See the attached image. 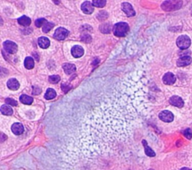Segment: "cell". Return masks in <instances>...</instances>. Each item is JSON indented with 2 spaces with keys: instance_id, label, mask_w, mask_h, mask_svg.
<instances>
[{
  "instance_id": "1",
  "label": "cell",
  "mask_w": 192,
  "mask_h": 170,
  "mask_svg": "<svg viewBox=\"0 0 192 170\" xmlns=\"http://www.w3.org/2000/svg\"><path fill=\"white\" fill-rule=\"evenodd\" d=\"M143 106L141 79L132 76L97 106L83 122L78 145L87 157L109 152L130 136Z\"/></svg>"
},
{
  "instance_id": "2",
  "label": "cell",
  "mask_w": 192,
  "mask_h": 170,
  "mask_svg": "<svg viewBox=\"0 0 192 170\" xmlns=\"http://www.w3.org/2000/svg\"><path fill=\"white\" fill-rule=\"evenodd\" d=\"M129 26L126 23L120 22L116 23L113 27V33L117 37H124L127 35Z\"/></svg>"
},
{
  "instance_id": "3",
  "label": "cell",
  "mask_w": 192,
  "mask_h": 170,
  "mask_svg": "<svg viewBox=\"0 0 192 170\" xmlns=\"http://www.w3.org/2000/svg\"><path fill=\"white\" fill-rule=\"evenodd\" d=\"M182 1H165L161 5V8L163 10L170 11H175L182 7Z\"/></svg>"
},
{
  "instance_id": "4",
  "label": "cell",
  "mask_w": 192,
  "mask_h": 170,
  "mask_svg": "<svg viewBox=\"0 0 192 170\" xmlns=\"http://www.w3.org/2000/svg\"><path fill=\"white\" fill-rule=\"evenodd\" d=\"M178 47L182 49H186L191 45V39L188 35H181L177 40Z\"/></svg>"
},
{
  "instance_id": "5",
  "label": "cell",
  "mask_w": 192,
  "mask_h": 170,
  "mask_svg": "<svg viewBox=\"0 0 192 170\" xmlns=\"http://www.w3.org/2000/svg\"><path fill=\"white\" fill-rule=\"evenodd\" d=\"M68 31L66 29L63 27H59L56 30L54 35H53V37H54V38H56V40H63L66 38V37L68 35Z\"/></svg>"
},
{
  "instance_id": "6",
  "label": "cell",
  "mask_w": 192,
  "mask_h": 170,
  "mask_svg": "<svg viewBox=\"0 0 192 170\" xmlns=\"http://www.w3.org/2000/svg\"><path fill=\"white\" fill-rule=\"evenodd\" d=\"M3 46H4L5 50L8 53H9L14 54L17 51V45L15 42L11 41V40L5 41L4 44H3Z\"/></svg>"
},
{
  "instance_id": "7",
  "label": "cell",
  "mask_w": 192,
  "mask_h": 170,
  "mask_svg": "<svg viewBox=\"0 0 192 170\" xmlns=\"http://www.w3.org/2000/svg\"><path fill=\"white\" fill-rule=\"evenodd\" d=\"M159 118L164 122H171L173 121L174 116L171 112L168 110H164L160 113Z\"/></svg>"
},
{
  "instance_id": "8",
  "label": "cell",
  "mask_w": 192,
  "mask_h": 170,
  "mask_svg": "<svg viewBox=\"0 0 192 170\" xmlns=\"http://www.w3.org/2000/svg\"><path fill=\"white\" fill-rule=\"evenodd\" d=\"M122 9L126 14L128 17H134L135 11L133 8L132 5L129 2H123L122 4Z\"/></svg>"
},
{
  "instance_id": "9",
  "label": "cell",
  "mask_w": 192,
  "mask_h": 170,
  "mask_svg": "<svg viewBox=\"0 0 192 170\" xmlns=\"http://www.w3.org/2000/svg\"><path fill=\"white\" fill-rule=\"evenodd\" d=\"M192 62V58L189 56H181L177 60V65L178 67H185L189 65Z\"/></svg>"
},
{
  "instance_id": "10",
  "label": "cell",
  "mask_w": 192,
  "mask_h": 170,
  "mask_svg": "<svg viewBox=\"0 0 192 170\" xmlns=\"http://www.w3.org/2000/svg\"><path fill=\"white\" fill-rule=\"evenodd\" d=\"M170 104L171 105L174 106V107H177L179 108H182L183 106H184V101L180 97L177 96V95H174V96H172L170 98Z\"/></svg>"
},
{
  "instance_id": "11",
  "label": "cell",
  "mask_w": 192,
  "mask_h": 170,
  "mask_svg": "<svg viewBox=\"0 0 192 170\" xmlns=\"http://www.w3.org/2000/svg\"><path fill=\"white\" fill-rule=\"evenodd\" d=\"M176 79L177 78H176L175 75L170 72L165 74L163 77V82L166 85H173L176 82Z\"/></svg>"
},
{
  "instance_id": "12",
  "label": "cell",
  "mask_w": 192,
  "mask_h": 170,
  "mask_svg": "<svg viewBox=\"0 0 192 170\" xmlns=\"http://www.w3.org/2000/svg\"><path fill=\"white\" fill-rule=\"evenodd\" d=\"M72 54L74 58H80L84 54V49L81 46L75 45L72 47Z\"/></svg>"
},
{
  "instance_id": "13",
  "label": "cell",
  "mask_w": 192,
  "mask_h": 170,
  "mask_svg": "<svg viewBox=\"0 0 192 170\" xmlns=\"http://www.w3.org/2000/svg\"><path fill=\"white\" fill-rule=\"evenodd\" d=\"M81 9L85 14L90 15V14H92L94 11L93 5H92L90 2L86 1V2H84L83 4H82Z\"/></svg>"
},
{
  "instance_id": "14",
  "label": "cell",
  "mask_w": 192,
  "mask_h": 170,
  "mask_svg": "<svg viewBox=\"0 0 192 170\" xmlns=\"http://www.w3.org/2000/svg\"><path fill=\"white\" fill-rule=\"evenodd\" d=\"M11 130L15 135H20L24 131V127L22 124L15 123L11 127Z\"/></svg>"
},
{
  "instance_id": "15",
  "label": "cell",
  "mask_w": 192,
  "mask_h": 170,
  "mask_svg": "<svg viewBox=\"0 0 192 170\" xmlns=\"http://www.w3.org/2000/svg\"><path fill=\"white\" fill-rule=\"evenodd\" d=\"M7 86H8L9 89L13 90V91H16V90L18 89L20 87V83L17 79L12 78V79H8V83H7Z\"/></svg>"
},
{
  "instance_id": "16",
  "label": "cell",
  "mask_w": 192,
  "mask_h": 170,
  "mask_svg": "<svg viewBox=\"0 0 192 170\" xmlns=\"http://www.w3.org/2000/svg\"><path fill=\"white\" fill-rule=\"evenodd\" d=\"M38 45L43 49H47L50 46V40L47 38H46V37H41V38H39L38 40Z\"/></svg>"
},
{
  "instance_id": "17",
  "label": "cell",
  "mask_w": 192,
  "mask_h": 170,
  "mask_svg": "<svg viewBox=\"0 0 192 170\" xmlns=\"http://www.w3.org/2000/svg\"><path fill=\"white\" fill-rule=\"evenodd\" d=\"M63 69H64V70H65V74H72L76 70V67H75V65H73V64L66 63L63 65Z\"/></svg>"
},
{
  "instance_id": "18",
  "label": "cell",
  "mask_w": 192,
  "mask_h": 170,
  "mask_svg": "<svg viewBox=\"0 0 192 170\" xmlns=\"http://www.w3.org/2000/svg\"><path fill=\"white\" fill-rule=\"evenodd\" d=\"M142 143H143V145L144 146V149H145L146 155L147 156H149V157H155V151H153V150H152V148L148 146L147 142L143 139V140L142 141Z\"/></svg>"
},
{
  "instance_id": "19",
  "label": "cell",
  "mask_w": 192,
  "mask_h": 170,
  "mask_svg": "<svg viewBox=\"0 0 192 170\" xmlns=\"http://www.w3.org/2000/svg\"><path fill=\"white\" fill-rule=\"evenodd\" d=\"M20 100L21 103L24 104H27V105H30V104H33V97L28 96V95H23L20 97Z\"/></svg>"
},
{
  "instance_id": "20",
  "label": "cell",
  "mask_w": 192,
  "mask_h": 170,
  "mask_svg": "<svg viewBox=\"0 0 192 170\" xmlns=\"http://www.w3.org/2000/svg\"><path fill=\"white\" fill-rule=\"evenodd\" d=\"M18 23L24 26H28L31 24V19L26 16H23L18 19Z\"/></svg>"
},
{
  "instance_id": "21",
  "label": "cell",
  "mask_w": 192,
  "mask_h": 170,
  "mask_svg": "<svg viewBox=\"0 0 192 170\" xmlns=\"http://www.w3.org/2000/svg\"><path fill=\"white\" fill-rule=\"evenodd\" d=\"M1 112L5 116H11V115L13 114V109L10 106L2 105L1 107Z\"/></svg>"
},
{
  "instance_id": "22",
  "label": "cell",
  "mask_w": 192,
  "mask_h": 170,
  "mask_svg": "<svg viewBox=\"0 0 192 170\" xmlns=\"http://www.w3.org/2000/svg\"><path fill=\"white\" fill-rule=\"evenodd\" d=\"M56 96V92L54 89L53 88H48L46 91L45 95H44V97H45L47 100H51V99L55 98Z\"/></svg>"
},
{
  "instance_id": "23",
  "label": "cell",
  "mask_w": 192,
  "mask_h": 170,
  "mask_svg": "<svg viewBox=\"0 0 192 170\" xmlns=\"http://www.w3.org/2000/svg\"><path fill=\"white\" fill-rule=\"evenodd\" d=\"M24 65L26 67V68L29 69H33L34 68V65H35V63H34V60L32 57H26L25 58L24 61Z\"/></svg>"
},
{
  "instance_id": "24",
  "label": "cell",
  "mask_w": 192,
  "mask_h": 170,
  "mask_svg": "<svg viewBox=\"0 0 192 170\" xmlns=\"http://www.w3.org/2000/svg\"><path fill=\"white\" fill-rule=\"evenodd\" d=\"M107 2L105 0H93L92 1V5L93 6L98 7V8H102V7L105 6Z\"/></svg>"
},
{
  "instance_id": "25",
  "label": "cell",
  "mask_w": 192,
  "mask_h": 170,
  "mask_svg": "<svg viewBox=\"0 0 192 170\" xmlns=\"http://www.w3.org/2000/svg\"><path fill=\"white\" fill-rule=\"evenodd\" d=\"M53 26H54V23H53L47 22L43 26V32L45 33H47L48 32H50L51 29H52Z\"/></svg>"
},
{
  "instance_id": "26",
  "label": "cell",
  "mask_w": 192,
  "mask_h": 170,
  "mask_svg": "<svg viewBox=\"0 0 192 170\" xmlns=\"http://www.w3.org/2000/svg\"><path fill=\"white\" fill-rule=\"evenodd\" d=\"M81 40L85 43H89L92 40V37L89 34H83L81 36Z\"/></svg>"
},
{
  "instance_id": "27",
  "label": "cell",
  "mask_w": 192,
  "mask_h": 170,
  "mask_svg": "<svg viewBox=\"0 0 192 170\" xmlns=\"http://www.w3.org/2000/svg\"><path fill=\"white\" fill-rule=\"evenodd\" d=\"M60 77L58 75H52L49 77V81L51 83H57L59 82Z\"/></svg>"
},
{
  "instance_id": "28",
  "label": "cell",
  "mask_w": 192,
  "mask_h": 170,
  "mask_svg": "<svg viewBox=\"0 0 192 170\" xmlns=\"http://www.w3.org/2000/svg\"><path fill=\"white\" fill-rule=\"evenodd\" d=\"M183 134H184V136L188 139H191L192 138V132H191V129H189V128L185 129V130L183 131Z\"/></svg>"
},
{
  "instance_id": "29",
  "label": "cell",
  "mask_w": 192,
  "mask_h": 170,
  "mask_svg": "<svg viewBox=\"0 0 192 170\" xmlns=\"http://www.w3.org/2000/svg\"><path fill=\"white\" fill-rule=\"evenodd\" d=\"M46 23H47V21H46V19L44 18L38 19L35 21V26L39 28V27H41V26H42V25L43 24H45Z\"/></svg>"
},
{
  "instance_id": "30",
  "label": "cell",
  "mask_w": 192,
  "mask_h": 170,
  "mask_svg": "<svg viewBox=\"0 0 192 170\" xmlns=\"http://www.w3.org/2000/svg\"><path fill=\"white\" fill-rule=\"evenodd\" d=\"M5 103L8 104V105L13 106V107H16V106L17 105V102L12 98H6V100H5Z\"/></svg>"
},
{
  "instance_id": "31",
  "label": "cell",
  "mask_w": 192,
  "mask_h": 170,
  "mask_svg": "<svg viewBox=\"0 0 192 170\" xmlns=\"http://www.w3.org/2000/svg\"><path fill=\"white\" fill-rule=\"evenodd\" d=\"M71 88H72V86H69L68 84H66V83H65V84L62 85V89H63V91H64V92H65V93L68 92V91Z\"/></svg>"
},
{
  "instance_id": "32",
  "label": "cell",
  "mask_w": 192,
  "mask_h": 170,
  "mask_svg": "<svg viewBox=\"0 0 192 170\" xmlns=\"http://www.w3.org/2000/svg\"><path fill=\"white\" fill-rule=\"evenodd\" d=\"M4 136H5L4 134H2V142H3V141L5 140V139H4ZM6 138H7V136H5V139H6Z\"/></svg>"
},
{
  "instance_id": "33",
  "label": "cell",
  "mask_w": 192,
  "mask_h": 170,
  "mask_svg": "<svg viewBox=\"0 0 192 170\" xmlns=\"http://www.w3.org/2000/svg\"><path fill=\"white\" fill-rule=\"evenodd\" d=\"M180 170H191V169H188V168H186V167H185V168H182V169H181Z\"/></svg>"
},
{
  "instance_id": "34",
  "label": "cell",
  "mask_w": 192,
  "mask_h": 170,
  "mask_svg": "<svg viewBox=\"0 0 192 170\" xmlns=\"http://www.w3.org/2000/svg\"><path fill=\"white\" fill-rule=\"evenodd\" d=\"M149 170H154V169H149Z\"/></svg>"
},
{
  "instance_id": "35",
  "label": "cell",
  "mask_w": 192,
  "mask_h": 170,
  "mask_svg": "<svg viewBox=\"0 0 192 170\" xmlns=\"http://www.w3.org/2000/svg\"><path fill=\"white\" fill-rule=\"evenodd\" d=\"M191 16H192V12H191Z\"/></svg>"
}]
</instances>
